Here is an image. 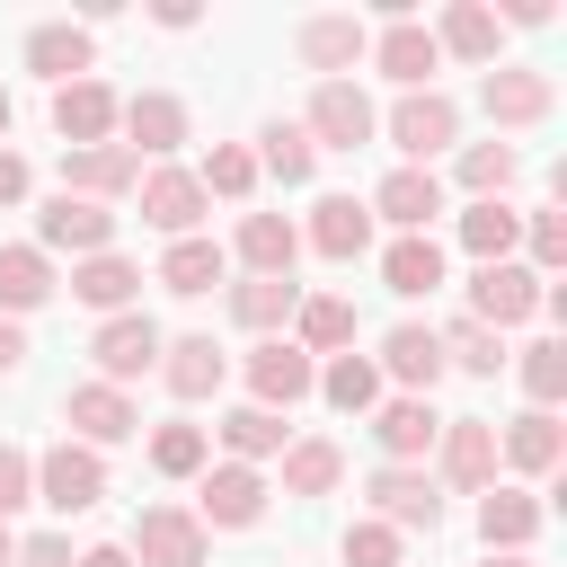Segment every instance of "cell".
Segmentation results:
<instances>
[{
    "label": "cell",
    "mask_w": 567,
    "mask_h": 567,
    "mask_svg": "<svg viewBox=\"0 0 567 567\" xmlns=\"http://www.w3.org/2000/svg\"><path fill=\"white\" fill-rule=\"evenodd\" d=\"M301 133H310V151H363V142L381 133V115H372V97H363L354 80H319Z\"/></svg>",
    "instance_id": "obj_1"
},
{
    "label": "cell",
    "mask_w": 567,
    "mask_h": 567,
    "mask_svg": "<svg viewBox=\"0 0 567 567\" xmlns=\"http://www.w3.org/2000/svg\"><path fill=\"white\" fill-rule=\"evenodd\" d=\"M257 514H266V478H257L248 461H221V470L204 461V470H195V523H204V532H248Z\"/></svg>",
    "instance_id": "obj_2"
},
{
    "label": "cell",
    "mask_w": 567,
    "mask_h": 567,
    "mask_svg": "<svg viewBox=\"0 0 567 567\" xmlns=\"http://www.w3.org/2000/svg\"><path fill=\"white\" fill-rule=\"evenodd\" d=\"M363 496H372V523H390V532H434V523H443L434 478L408 470V461H381V470L363 478Z\"/></svg>",
    "instance_id": "obj_3"
},
{
    "label": "cell",
    "mask_w": 567,
    "mask_h": 567,
    "mask_svg": "<svg viewBox=\"0 0 567 567\" xmlns=\"http://www.w3.org/2000/svg\"><path fill=\"white\" fill-rule=\"evenodd\" d=\"M124 558H133V567H204V523H195V505H142Z\"/></svg>",
    "instance_id": "obj_4"
},
{
    "label": "cell",
    "mask_w": 567,
    "mask_h": 567,
    "mask_svg": "<svg viewBox=\"0 0 567 567\" xmlns=\"http://www.w3.org/2000/svg\"><path fill=\"white\" fill-rule=\"evenodd\" d=\"M390 142L408 151V168H425L434 151H452V142H461V106H452L443 89H408V97L390 106Z\"/></svg>",
    "instance_id": "obj_5"
},
{
    "label": "cell",
    "mask_w": 567,
    "mask_h": 567,
    "mask_svg": "<svg viewBox=\"0 0 567 567\" xmlns=\"http://www.w3.org/2000/svg\"><path fill=\"white\" fill-rule=\"evenodd\" d=\"M159 328L142 319V310H115V319H97V337H89V354H97V381H142V372H159Z\"/></svg>",
    "instance_id": "obj_6"
},
{
    "label": "cell",
    "mask_w": 567,
    "mask_h": 567,
    "mask_svg": "<svg viewBox=\"0 0 567 567\" xmlns=\"http://www.w3.org/2000/svg\"><path fill=\"white\" fill-rule=\"evenodd\" d=\"M310 390H319V363H310L292 337H266V346L248 354V408H275V416H284V408H301Z\"/></svg>",
    "instance_id": "obj_7"
},
{
    "label": "cell",
    "mask_w": 567,
    "mask_h": 567,
    "mask_svg": "<svg viewBox=\"0 0 567 567\" xmlns=\"http://www.w3.org/2000/svg\"><path fill=\"white\" fill-rule=\"evenodd\" d=\"M62 416H71V443H89V452L142 434V408H133V390H115V381H80V390L62 399Z\"/></svg>",
    "instance_id": "obj_8"
},
{
    "label": "cell",
    "mask_w": 567,
    "mask_h": 567,
    "mask_svg": "<svg viewBox=\"0 0 567 567\" xmlns=\"http://www.w3.org/2000/svg\"><path fill=\"white\" fill-rule=\"evenodd\" d=\"M35 496H44L53 514H89V505L106 496V461H97L89 443H71V434H62V443L35 461Z\"/></svg>",
    "instance_id": "obj_9"
},
{
    "label": "cell",
    "mask_w": 567,
    "mask_h": 567,
    "mask_svg": "<svg viewBox=\"0 0 567 567\" xmlns=\"http://www.w3.org/2000/svg\"><path fill=\"white\" fill-rule=\"evenodd\" d=\"M532 310H540V275H532V266L505 257V266H478V275H470V319H478V328L505 337V328H523Z\"/></svg>",
    "instance_id": "obj_10"
},
{
    "label": "cell",
    "mask_w": 567,
    "mask_h": 567,
    "mask_svg": "<svg viewBox=\"0 0 567 567\" xmlns=\"http://www.w3.org/2000/svg\"><path fill=\"white\" fill-rule=\"evenodd\" d=\"M434 452H443V487H461V496H487L496 487V425L487 416H443Z\"/></svg>",
    "instance_id": "obj_11"
},
{
    "label": "cell",
    "mask_w": 567,
    "mask_h": 567,
    "mask_svg": "<svg viewBox=\"0 0 567 567\" xmlns=\"http://www.w3.org/2000/svg\"><path fill=\"white\" fill-rule=\"evenodd\" d=\"M540 523H549V505H540L532 487H487V496H478V540H487V558H523V549L540 540Z\"/></svg>",
    "instance_id": "obj_12"
},
{
    "label": "cell",
    "mask_w": 567,
    "mask_h": 567,
    "mask_svg": "<svg viewBox=\"0 0 567 567\" xmlns=\"http://www.w3.org/2000/svg\"><path fill=\"white\" fill-rule=\"evenodd\" d=\"M292 53L319 71V80H346L363 53H372V35H363V18L354 9H328V18H301V35H292Z\"/></svg>",
    "instance_id": "obj_13"
},
{
    "label": "cell",
    "mask_w": 567,
    "mask_h": 567,
    "mask_svg": "<svg viewBox=\"0 0 567 567\" xmlns=\"http://www.w3.org/2000/svg\"><path fill=\"white\" fill-rule=\"evenodd\" d=\"M478 106H487V124H505V133H523V124H540V115L558 106V89H549V71H523V62H496V71H487V89H478Z\"/></svg>",
    "instance_id": "obj_14"
},
{
    "label": "cell",
    "mask_w": 567,
    "mask_h": 567,
    "mask_svg": "<svg viewBox=\"0 0 567 567\" xmlns=\"http://www.w3.org/2000/svg\"><path fill=\"white\" fill-rule=\"evenodd\" d=\"M106 239H115V213H106V204H89V195H53V204L35 213V248L106 257Z\"/></svg>",
    "instance_id": "obj_15"
},
{
    "label": "cell",
    "mask_w": 567,
    "mask_h": 567,
    "mask_svg": "<svg viewBox=\"0 0 567 567\" xmlns=\"http://www.w3.org/2000/svg\"><path fill=\"white\" fill-rule=\"evenodd\" d=\"M372 62H381V80H399V97H408V89H434V71H443L434 27H416V18H390V27L372 35Z\"/></svg>",
    "instance_id": "obj_16"
},
{
    "label": "cell",
    "mask_w": 567,
    "mask_h": 567,
    "mask_svg": "<svg viewBox=\"0 0 567 567\" xmlns=\"http://www.w3.org/2000/svg\"><path fill=\"white\" fill-rule=\"evenodd\" d=\"M115 89L106 80H71V89H53V133H62V151H97L106 133H115Z\"/></svg>",
    "instance_id": "obj_17"
},
{
    "label": "cell",
    "mask_w": 567,
    "mask_h": 567,
    "mask_svg": "<svg viewBox=\"0 0 567 567\" xmlns=\"http://www.w3.org/2000/svg\"><path fill=\"white\" fill-rule=\"evenodd\" d=\"M381 372L408 381V399H434V381H443L452 363H443V337H434L425 319H399V328L381 337Z\"/></svg>",
    "instance_id": "obj_18"
},
{
    "label": "cell",
    "mask_w": 567,
    "mask_h": 567,
    "mask_svg": "<svg viewBox=\"0 0 567 567\" xmlns=\"http://www.w3.org/2000/svg\"><path fill=\"white\" fill-rule=\"evenodd\" d=\"M115 124H124V151H133V159H142V151H151V159H168V151L186 142V106H177L168 89L124 97V106H115Z\"/></svg>",
    "instance_id": "obj_19"
},
{
    "label": "cell",
    "mask_w": 567,
    "mask_h": 567,
    "mask_svg": "<svg viewBox=\"0 0 567 567\" xmlns=\"http://www.w3.org/2000/svg\"><path fill=\"white\" fill-rule=\"evenodd\" d=\"M204 204H213V195L195 186V168H151V177H142V221L168 230V239H195Z\"/></svg>",
    "instance_id": "obj_20"
},
{
    "label": "cell",
    "mask_w": 567,
    "mask_h": 567,
    "mask_svg": "<svg viewBox=\"0 0 567 567\" xmlns=\"http://www.w3.org/2000/svg\"><path fill=\"white\" fill-rule=\"evenodd\" d=\"M363 213L399 221V239H408V230H434V213H443V177H434V168H390V177L372 186Z\"/></svg>",
    "instance_id": "obj_21"
},
{
    "label": "cell",
    "mask_w": 567,
    "mask_h": 567,
    "mask_svg": "<svg viewBox=\"0 0 567 567\" xmlns=\"http://www.w3.org/2000/svg\"><path fill=\"white\" fill-rule=\"evenodd\" d=\"M159 381H168V399L195 408V399H213V390L230 381V354H221L213 337H168V346H159Z\"/></svg>",
    "instance_id": "obj_22"
},
{
    "label": "cell",
    "mask_w": 567,
    "mask_h": 567,
    "mask_svg": "<svg viewBox=\"0 0 567 567\" xmlns=\"http://www.w3.org/2000/svg\"><path fill=\"white\" fill-rule=\"evenodd\" d=\"M89 62H97V35H89V27H71V18H44V27L27 35V71H44L53 89L89 80Z\"/></svg>",
    "instance_id": "obj_23"
},
{
    "label": "cell",
    "mask_w": 567,
    "mask_h": 567,
    "mask_svg": "<svg viewBox=\"0 0 567 567\" xmlns=\"http://www.w3.org/2000/svg\"><path fill=\"white\" fill-rule=\"evenodd\" d=\"M124 186H142V159H133L124 142L62 151V195H89V204H106V195H124Z\"/></svg>",
    "instance_id": "obj_24"
},
{
    "label": "cell",
    "mask_w": 567,
    "mask_h": 567,
    "mask_svg": "<svg viewBox=\"0 0 567 567\" xmlns=\"http://www.w3.org/2000/svg\"><path fill=\"white\" fill-rule=\"evenodd\" d=\"M372 434H381V461H425L434 452V434H443V416H434V399H390V408H372Z\"/></svg>",
    "instance_id": "obj_25"
},
{
    "label": "cell",
    "mask_w": 567,
    "mask_h": 567,
    "mask_svg": "<svg viewBox=\"0 0 567 567\" xmlns=\"http://www.w3.org/2000/svg\"><path fill=\"white\" fill-rule=\"evenodd\" d=\"M53 301V257L35 248V239H9L0 248V319H27V310H44Z\"/></svg>",
    "instance_id": "obj_26"
},
{
    "label": "cell",
    "mask_w": 567,
    "mask_h": 567,
    "mask_svg": "<svg viewBox=\"0 0 567 567\" xmlns=\"http://www.w3.org/2000/svg\"><path fill=\"white\" fill-rule=\"evenodd\" d=\"M310 248H319L328 266H354V257L372 248V213H363L354 195H319V213H310Z\"/></svg>",
    "instance_id": "obj_27"
},
{
    "label": "cell",
    "mask_w": 567,
    "mask_h": 567,
    "mask_svg": "<svg viewBox=\"0 0 567 567\" xmlns=\"http://www.w3.org/2000/svg\"><path fill=\"white\" fill-rule=\"evenodd\" d=\"M381 284H390L399 301H425V292H443V248H434V230H408V239H390V248H381Z\"/></svg>",
    "instance_id": "obj_28"
},
{
    "label": "cell",
    "mask_w": 567,
    "mask_h": 567,
    "mask_svg": "<svg viewBox=\"0 0 567 567\" xmlns=\"http://www.w3.org/2000/svg\"><path fill=\"white\" fill-rule=\"evenodd\" d=\"M434 53L496 62V53H505V27H496V9H487V0H452V9H443V27H434Z\"/></svg>",
    "instance_id": "obj_29"
},
{
    "label": "cell",
    "mask_w": 567,
    "mask_h": 567,
    "mask_svg": "<svg viewBox=\"0 0 567 567\" xmlns=\"http://www.w3.org/2000/svg\"><path fill=\"white\" fill-rule=\"evenodd\" d=\"M558 452H567V434H558V416H549V408H523V416L496 434V461H514V470H532V478H549V470H558Z\"/></svg>",
    "instance_id": "obj_30"
},
{
    "label": "cell",
    "mask_w": 567,
    "mask_h": 567,
    "mask_svg": "<svg viewBox=\"0 0 567 567\" xmlns=\"http://www.w3.org/2000/svg\"><path fill=\"white\" fill-rule=\"evenodd\" d=\"M71 292H80L89 310H106V319H115V310H133L142 266H133V257H115V248H106V257H80V266H71Z\"/></svg>",
    "instance_id": "obj_31"
},
{
    "label": "cell",
    "mask_w": 567,
    "mask_h": 567,
    "mask_svg": "<svg viewBox=\"0 0 567 567\" xmlns=\"http://www.w3.org/2000/svg\"><path fill=\"white\" fill-rule=\"evenodd\" d=\"M292 346L319 363V354H346L354 346V301H337V292H310L301 310H292Z\"/></svg>",
    "instance_id": "obj_32"
},
{
    "label": "cell",
    "mask_w": 567,
    "mask_h": 567,
    "mask_svg": "<svg viewBox=\"0 0 567 567\" xmlns=\"http://www.w3.org/2000/svg\"><path fill=\"white\" fill-rule=\"evenodd\" d=\"M292 257H301V230L284 213H248L239 221V266L248 275H292Z\"/></svg>",
    "instance_id": "obj_33"
},
{
    "label": "cell",
    "mask_w": 567,
    "mask_h": 567,
    "mask_svg": "<svg viewBox=\"0 0 567 567\" xmlns=\"http://www.w3.org/2000/svg\"><path fill=\"white\" fill-rule=\"evenodd\" d=\"M221 275H230V257H221V248H213L204 230H195V239H168V257H159V284H168L177 301H195V292H213Z\"/></svg>",
    "instance_id": "obj_34"
},
{
    "label": "cell",
    "mask_w": 567,
    "mask_h": 567,
    "mask_svg": "<svg viewBox=\"0 0 567 567\" xmlns=\"http://www.w3.org/2000/svg\"><path fill=\"white\" fill-rule=\"evenodd\" d=\"M292 310H301V284H292V275H248V284H230V319L257 328V337L284 328Z\"/></svg>",
    "instance_id": "obj_35"
},
{
    "label": "cell",
    "mask_w": 567,
    "mask_h": 567,
    "mask_svg": "<svg viewBox=\"0 0 567 567\" xmlns=\"http://www.w3.org/2000/svg\"><path fill=\"white\" fill-rule=\"evenodd\" d=\"M514 239H523V213H514L505 195H496V204H470V213H461V248H470L478 266H505V257H514Z\"/></svg>",
    "instance_id": "obj_36"
},
{
    "label": "cell",
    "mask_w": 567,
    "mask_h": 567,
    "mask_svg": "<svg viewBox=\"0 0 567 567\" xmlns=\"http://www.w3.org/2000/svg\"><path fill=\"white\" fill-rule=\"evenodd\" d=\"M213 434H221V452H230V461H248V470H257V461H275V452H284V434H292V425H284L275 408H230Z\"/></svg>",
    "instance_id": "obj_37"
},
{
    "label": "cell",
    "mask_w": 567,
    "mask_h": 567,
    "mask_svg": "<svg viewBox=\"0 0 567 567\" xmlns=\"http://www.w3.org/2000/svg\"><path fill=\"white\" fill-rule=\"evenodd\" d=\"M337 478H346V452H337L328 434L284 443V496H337Z\"/></svg>",
    "instance_id": "obj_38"
},
{
    "label": "cell",
    "mask_w": 567,
    "mask_h": 567,
    "mask_svg": "<svg viewBox=\"0 0 567 567\" xmlns=\"http://www.w3.org/2000/svg\"><path fill=\"white\" fill-rule=\"evenodd\" d=\"M310 168H319V151H310L301 124H266V133H257V177H275V186H310Z\"/></svg>",
    "instance_id": "obj_39"
},
{
    "label": "cell",
    "mask_w": 567,
    "mask_h": 567,
    "mask_svg": "<svg viewBox=\"0 0 567 567\" xmlns=\"http://www.w3.org/2000/svg\"><path fill=\"white\" fill-rule=\"evenodd\" d=\"M319 399H328V408H346V416L381 408V363H372V354H328V372H319Z\"/></svg>",
    "instance_id": "obj_40"
},
{
    "label": "cell",
    "mask_w": 567,
    "mask_h": 567,
    "mask_svg": "<svg viewBox=\"0 0 567 567\" xmlns=\"http://www.w3.org/2000/svg\"><path fill=\"white\" fill-rule=\"evenodd\" d=\"M434 337H443V363H461V372H478V381H496V372H505V337H496V328L452 319V328H434Z\"/></svg>",
    "instance_id": "obj_41"
},
{
    "label": "cell",
    "mask_w": 567,
    "mask_h": 567,
    "mask_svg": "<svg viewBox=\"0 0 567 567\" xmlns=\"http://www.w3.org/2000/svg\"><path fill=\"white\" fill-rule=\"evenodd\" d=\"M514 168H523L514 142H470V151H461V186H470V204H496V195L514 186Z\"/></svg>",
    "instance_id": "obj_42"
},
{
    "label": "cell",
    "mask_w": 567,
    "mask_h": 567,
    "mask_svg": "<svg viewBox=\"0 0 567 567\" xmlns=\"http://www.w3.org/2000/svg\"><path fill=\"white\" fill-rule=\"evenodd\" d=\"M195 186H204V195H230V204H248V195H257V151H239V142H213V159L195 168Z\"/></svg>",
    "instance_id": "obj_43"
},
{
    "label": "cell",
    "mask_w": 567,
    "mask_h": 567,
    "mask_svg": "<svg viewBox=\"0 0 567 567\" xmlns=\"http://www.w3.org/2000/svg\"><path fill=\"white\" fill-rule=\"evenodd\" d=\"M514 372H523V390H532V408H558V399H567V346H558V337H540V346H523V363H514Z\"/></svg>",
    "instance_id": "obj_44"
},
{
    "label": "cell",
    "mask_w": 567,
    "mask_h": 567,
    "mask_svg": "<svg viewBox=\"0 0 567 567\" xmlns=\"http://www.w3.org/2000/svg\"><path fill=\"white\" fill-rule=\"evenodd\" d=\"M204 461H213L204 425H159V434H151V470H159V478H195Z\"/></svg>",
    "instance_id": "obj_45"
},
{
    "label": "cell",
    "mask_w": 567,
    "mask_h": 567,
    "mask_svg": "<svg viewBox=\"0 0 567 567\" xmlns=\"http://www.w3.org/2000/svg\"><path fill=\"white\" fill-rule=\"evenodd\" d=\"M18 505H35V452H18V443H0V523H9Z\"/></svg>",
    "instance_id": "obj_46"
},
{
    "label": "cell",
    "mask_w": 567,
    "mask_h": 567,
    "mask_svg": "<svg viewBox=\"0 0 567 567\" xmlns=\"http://www.w3.org/2000/svg\"><path fill=\"white\" fill-rule=\"evenodd\" d=\"M346 567H399V532L390 523H354L346 532Z\"/></svg>",
    "instance_id": "obj_47"
},
{
    "label": "cell",
    "mask_w": 567,
    "mask_h": 567,
    "mask_svg": "<svg viewBox=\"0 0 567 567\" xmlns=\"http://www.w3.org/2000/svg\"><path fill=\"white\" fill-rule=\"evenodd\" d=\"M523 239H532V266H567V213H523Z\"/></svg>",
    "instance_id": "obj_48"
},
{
    "label": "cell",
    "mask_w": 567,
    "mask_h": 567,
    "mask_svg": "<svg viewBox=\"0 0 567 567\" xmlns=\"http://www.w3.org/2000/svg\"><path fill=\"white\" fill-rule=\"evenodd\" d=\"M9 567H80V549L62 540V532H35V540H18V558Z\"/></svg>",
    "instance_id": "obj_49"
},
{
    "label": "cell",
    "mask_w": 567,
    "mask_h": 567,
    "mask_svg": "<svg viewBox=\"0 0 567 567\" xmlns=\"http://www.w3.org/2000/svg\"><path fill=\"white\" fill-rule=\"evenodd\" d=\"M27 186H35V168H27V159L0 142V204H27Z\"/></svg>",
    "instance_id": "obj_50"
},
{
    "label": "cell",
    "mask_w": 567,
    "mask_h": 567,
    "mask_svg": "<svg viewBox=\"0 0 567 567\" xmlns=\"http://www.w3.org/2000/svg\"><path fill=\"white\" fill-rule=\"evenodd\" d=\"M18 363H27V328H18V319H0V372H18Z\"/></svg>",
    "instance_id": "obj_51"
},
{
    "label": "cell",
    "mask_w": 567,
    "mask_h": 567,
    "mask_svg": "<svg viewBox=\"0 0 567 567\" xmlns=\"http://www.w3.org/2000/svg\"><path fill=\"white\" fill-rule=\"evenodd\" d=\"M80 567H133V558H124V540H97V549H80Z\"/></svg>",
    "instance_id": "obj_52"
},
{
    "label": "cell",
    "mask_w": 567,
    "mask_h": 567,
    "mask_svg": "<svg viewBox=\"0 0 567 567\" xmlns=\"http://www.w3.org/2000/svg\"><path fill=\"white\" fill-rule=\"evenodd\" d=\"M9 558H18V540H9V523H0V567H9Z\"/></svg>",
    "instance_id": "obj_53"
},
{
    "label": "cell",
    "mask_w": 567,
    "mask_h": 567,
    "mask_svg": "<svg viewBox=\"0 0 567 567\" xmlns=\"http://www.w3.org/2000/svg\"><path fill=\"white\" fill-rule=\"evenodd\" d=\"M0 142H9V89H0Z\"/></svg>",
    "instance_id": "obj_54"
},
{
    "label": "cell",
    "mask_w": 567,
    "mask_h": 567,
    "mask_svg": "<svg viewBox=\"0 0 567 567\" xmlns=\"http://www.w3.org/2000/svg\"><path fill=\"white\" fill-rule=\"evenodd\" d=\"M487 567H532V558H487Z\"/></svg>",
    "instance_id": "obj_55"
}]
</instances>
